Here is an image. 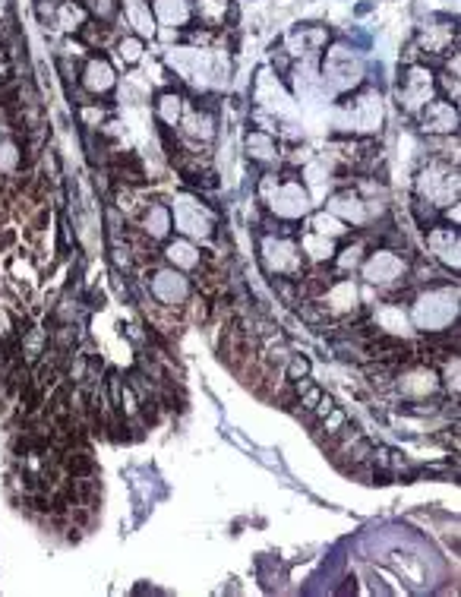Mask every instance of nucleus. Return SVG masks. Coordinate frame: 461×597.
Instances as JSON below:
<instances>
[{
    "instance_id": "obj_1",
    "label": "nucleus",
    "mask_w": 461,
    "mask_h": 597,
    "mask_svg": "<svg viewBox=\"0 0 461 597\" xmlns=\"http://www.w3.org/2000/svg\"><path fill=\"white\" fill-rule=\"evenodd\" d=\"M168 206H171L174 234L187 237V241L212 244L215 234L222 231V215H218V209H212L196 190H180V193H174V196L168 199Z\"/></svg>"
},
{
    "instance_id": "obj_2",
    "label": "nucleus",
    "mask_w": 461,
    "mask_h": 597,
    "mask_svg": "<svg viewBox=\"0 0 461 597\" xmlns=\"http://www.w3.org/2000/svg\"><path fill=\"white\" fill-rule=\"evenodd\" d=\"M411 323L420 332H443L458 323V285H427L417 288L411 301Z\"/></svg>"
},
{
    "instance_id": "obj_3",
    "label": "nucleus",
    "mask_w": 461,
    "mask_h": 597,
    "mask_svg": "<svg viewBox=\"0 0 461 597\" xmlns=\"http://www.w3.org/2000/svg\"><path fill=\"white\" fill-rule=\"evenodd\" d=\"M461 193V181H458V165L455 162H443V158H427L424 168L414 177V196L424 199V203L446 209L452 203H458Z\"/></svg>"
},
{
    "instance_id": "obj_4",
    "label": "nucleus",
    "mask_w": 461,
    "mask_h": 597,
    "mask_svg": "<svg viewBox=\"0 0 461 597\" xmlns=\"http://www.w3.org/2000/svg\"><path fill=\"white\" fill-rule=\"evenodd\" d=\"M408 266H411L408 253L392 250V247H370L357 272L367 285L392 294V291H402V285H408Z\"/></svg>"
},
{
    "instance_id": "obj_5",
    "label": "nucleus",
    "mask_w": 461,
    "mask_h": 597,
    "mask_svg": "<svg viewBox=\"0 0 461 597\" xmlns=\"http://www.w3.org/2000/svg\"><path fill=\"white\" fill-rule=\"evenodd\" d=\"M259 266L269 278H300L307 272V256L300 250L297 237L263 234L259 241Z\"/></svg>"
},
{
    "instance_id": "obj_6",
    "label": "nucleus",
    "mask_w": 461,
    "mask_h": 597,
    "mask_svg": "<svg viewBox=\"0 0 461 597\" xmlns=\"http://www.w3.org/2000/svg\"><path fill=\"white\" fill-rule=\"evenodd\" d=\"M266 212L272 218H278V222H304V218L313 212V196H310V187L307 184H300V177L294 168L282 171V177H278V187L275 193L269 196V203H266Z\"/></svg>"
},
{
    "instance_id": "obj_7",
    "label": "nucleus",
    "mask_w": 461,
    "mask_h": 597,
    "mask_svg": "<svg viewBox=\"0 0 461 597\" xmlns=\"http://www.w3.org/2000/svg\"><path fill=\"white\" fill-rule=\"evenodd\" d=\"M117 92V67L108 54L92 51L83 64H79V79L76 89H70V98H76V105L92 102V98H111Z\"/></svg>"
},
{
    "instance_id": "obj_8",
    "label": "nucleus",
    "mask_w": 461,
    "mask_h": 597,
    "mask_svg": "<svg viewBox=\"0 0 461 597\" xmlns=\"http://www.w3.org/2000/svg\"><path fill=\"white\" fill-rule=\"evenodd\" d=\"M146 285H149V297H152V301L162 304V307H171V310H180V307L190 301V294H193V278L187 272L165 266V263L149 266Z\"/></svg>"
},
{
    "instance_id": "obj_9",
    "label": "nucleus",
    "mask_w": 461,
    "mask_h": 597,
    "mask_svg": "<svg viewBox=\"0 0 461 597\" xmlns=\"http://www.w3.org/2000/svg\"><path fill=\"white\" fill-rule=\"evenodd\" d=\"M398 108L405 114H417L430 98H436V79H433V67L430 64H405L402 73H398Z\"/></svg>"
},
{
    "instance_id": "obj_10",
    "label": "nucleus",
    "mask_w": 461,
    "mask_h": 597,
    "mask_svg": "<svg viewBox=\"0 0 461 597\" xmlns=\"http://www.w3.org/2000/svg\"><path fill=\"white\" fill-rule=\"evenodd\" d=\"M180 139H187V143H196V146H212L218 139V114L206 105L193 102L187 98L184 105V114H180V124L174 130Z\"/></svg>"
},
{
    "instance_id": "obj_11",
    "label": "nucleus",
    "mask_w": 461,
    "mask_h": 597,
    "mask_svg": "<svg viewBox=\"0 0 461 597\" xmlns=\"http://www.w3.org/2000/svg\"><path fill=\"white\" fill-rule=\"evenodd\" d=\"M414 121L424 136H452V133H458V105L436 95L414 114Z\"/></svg>"
},
{
    "instance_id": "obj_12",
    "label": "nucleus",
    "mask_w": 461,
    "mask_h": 597,
    "mask_svg": "<svg viewBox=\"0 0 461 597\" xmlns=\"http://www.w3.org/2000/svg\"><path fill=\"white\" fill-rule=\"evenodd\" d=\"M326 212H332L335 218H342L348 228H360L364 231L370 225V209H367V196L354 190V187H342L335 190L326 199Z\"/></svg>"
},
{
    "instance_id": "obj_13",
    "label": "nucleus",
    "mask_w": 461,
    "mask_h": 597,
    "mask_svg": "<svg viewBox=\"0 0 461 597\" xmlns=\"http://www.w3.org/2000/svg\"><path fill=\"white\" fill-rule=\"evenodd\" d=\"M427 237V256L446 272H458V228H452L449 222H436L424 231Z\"/></svg>"
},
{
    "instance_id": "obj_14",
    "label": "nucleus",
    "mask_w": 461,
    "mask_h": 597,
    "mask_svg": "<svg viewBox=\"0 0 461 597\" xmlns=\"http://www.w3.org/2000/svg\"><path fill=\"white\" fill-rule=\"evenodd\" d=\"M411 42L424 54V64L430 61H443L446 54L458 48V29L452 23H439V26H420Z\"/></svg>"
},
{
    "instance_id": "obj_15",
    "label": "nucleus",
    "mask_w": 461,
    "mask_h": 597,
    "mask_svg": "<svg viewBox=\"0 0 461 597\" xmlns=\"http://www.w3.org/2000/svg\"><path fill=\"white\" fill-rule=\"evenodd\" d=\"M139 234L146 237V241L158 244L162 247L168 237L174 234V222H171V206L165 203V199H149V203L143 206V212L136 215V225H133Z\"/></svg>"
},
{
    "instance_id": "obj_16",
    "label": "nucleus",
    "mask_w": 461,
    "mask_h": 597,
    "mask_svg": "<svg viewBox=\"0 0 461 597\" xmlns=\"http://www.w3.org/2000/svg\"><path fill=\"white\" fill-rule=\"evenodd\" d=\"M158 256H162V263L171 266V269H180V272H196L203 266V244L196 241H187V237H168V241L158 247Z\"/></svg>"
},
{
    "instance_id": "obj_17",
    "label": "nucleus",
    "mask_w": 461,
    "mask_h": 597,
    "mask_svg": "<svg viewBox=\"0 0 461 597\" xmlns=\"http://www.w3.org/2000/svg\"><path fill=\"white\" fill-rule=\"evenodd\" d=\"M149 7L158 29L184 32L187 26H193V0H149Z\"/></svg>"
},
{
    "instance_id": "obj_18",
    "label": "nucleus",
    "mask_w": 461,
    "mask_h": 597,
    "mask_svg": "<svg viewBox=\"0 0 461 597\" xmlns=\"http://www.w3.org/2000/svg\"><path fill=\"white\" fill-rule=\"evenodd\" d=\"M234 0H193V23L212 32H225L234 23Z\"/></svg>"
},
{
    "instance_id": "obj_19",
    "label": "nucleus",
    "mask_w": 461,
    "mask_h": 597,
    "mask_svg": "<svg viewBox=\"0 0 461 597\" xmlns=\"http://www.w3.org/2000/svg\"><path fill=\"white\" fill-rule=\"evenodd\" d=\"M120 19H124V32H133L146 42H152L158 32L149 0H120Z\"/></svg>"
},
{
    "instance_id": "obj_20",
    "label": "nucleus",
    "mask_w": 461,
    "mask_h": 597,
    "mask_svg": "<svg viewBox=\"0 0 461 597\" xmlns=\"http://www.w3.org/2000/svg\"><path fill=\"white\" fill-rule=\"evenodd\" d=\"M184 105H187V95L180 92V89H174V86H168V89H162V92L155 95L152 117H155L158 124H162L165 133H174L177 124H180V114H184Z\"/></svg>"
},
{
    "instance_id": "obj_21",
    "label": "nucleus",
    "mask_w": 461,
    "mask_h": 597,
    "mask_svg": "<svg viewBox=\"0 0 461 597\" xmlns=\"http://www.w3.org/2000/svg\"><path fill=\"white\" fill-rule=\"evenodd\" d=\"M244 152H247V158L253 165H259V168H269V165H275L278 158H282V146H278V136H272V133H266V130H247V136H244Z\"/></svg>"
},
{
    "instance_id": "obj_22",
    "label": "nucleus",
    "mask_w": 461,
    "mask_h": 597,
    "mask_svg": "<svg viewBox=\"0 0 461 597\" xmlns=\"http://www.w3.org/2000/svg\"><path fill=\"white\" fill-rule=\"evenodd\" d=\"M89 10L83 0H57V13H54V26L64 32V35H79L83 26L89 23Z\"/></svg>"
},
{
    "instance_id": "obj_23",
    "label": "nucleus",
    "mask_w": 461,
    "mask_h": 597,
    "mask_svg": "<svg viewBox=\"0 0 461 597\" xmlns=\"http://www.w3.org/2000/svg\"><path fill=\"white\" fill-rule=\"evenodd\" d=\"M304 225H307V231H313V234H319V237H329V241H335V244H342L345 237L354 231V228H348L342 218H335L332 212H326V209H313L307 218H304Z\"/></svg>"
},
{
    "instance_id": "obj_24",
    "label": "nucleus",
    "mask_w": 461,
    "mask_h": 597,
    "mask_svg": "<svg viewBox=\"0 0 461 597\" xmlns=\"http://www.w3.org/2000/svg\"><path fill=\"white\" fill-rule=\"evenodd\" d=\"M111 51H114V61L120 67L133 70V67H139V64L146 61V38H139L133 32H120L117 42L111 45Z\"/></svg>"
},
{
    "instance_id": "obj_25",
    "label": "nucleus",
    "mask_w": 461,
    "mask_h": 597,
    "mask_svg": "<svg viewBox=\"0 0 461 597\" xmlns=\"http://www.w3.org/2000/svg\"><path fill=\"white\" fill-rule=\"evenodd\" d=\"M26 168V158H23V139L16 133H4L0 139V177H13Z\"/></svg>"
},
{
    "instance_id": "obj_26",
    "label": "nucleus",
    "mask_w": 461,
    "mask_h": 597,
    "mask_svg": "<svg viewBox=\"0 0 461 597\" xmlns=\"http://www.w3.org/2000/svg\"><path fill=\"white\" fill-rule=\"evenodd\" d=\"M297 316H300V323L310 326V329H323L329 323V310L323 301H313V297H307V301H300L297 304Z\"/></svg>"
},
{
    "instance_id": "obj_27",
    "label": "nucleus",
    "mask_w": 461,
    "mask_h": 597,
    "mask_svg": "<svg viewBox=\"0 0 461 597\" xmlns=\"http://www.w3.org/2000/svg\"><path fill=\"white\" fill-rule=\"evenodd\" d=\"M433 79H436V95L439 98H446V102L458 105V98H461V86H458V73L452 70H433Z\"/></svg>"
},
{
    "instance_id": "obj_28",
    "label": "nucleus",
    "mask_w": 461,
    "mask_h": 597,
    "mask_svg": "<svg viewBox=\"0 0 461 597\" xmlns=\"http://www.w3.org/2000/svg\"><path fill=\"white\" fill-rule=\"evenodd\" d=\"M86 10L98 23H120V0H86Z\"/></svg>"
},
{
    "instance_id": "obj_29",
    "label": "nucleus",
    "mask_w": 461,
    "mask_h": 597,
    "mask_svg": "<svg viewBox=\"0 0 461 597\" xmlns=\"http://www.w3.org/2000/svg\"><path fill=\"white\" fill-rule=\"evenodd\" d=\"M310 357L307 354H288V361H285V383H304L310 380Z\"/></svg>"
},
{
    "instance_id": "obj_30",
    "label": "nucleus",
    "mask_w": 461,
    "mask_h": 597,
    "mask_svg": "<svg viewBox=\"0 0 461 597\" xmlns=\"http://www.w3.org/2000/svg\"><path fill=\"white\" fill-rule=\"evenodd\" d=\"M348 424H351V417H348V411H345V408H338V405H335V408H332V411H329V414L323 417V421H319V430H323V433H326V440L332 443V440H335V436H338V433H342V430H345Z\"/></svg>"
},
{
    "instance_id": "obj_31",
    "label": "nucleus",
    "mask_w": 461,
    "mask_h": 597,
    "mask_svg": "<svg viewBox=\"0 0 461 597\" xmlns=\"http://www.w3.org/2000/svg\"><path fill=\"white\" fill-rule=\"evenodd\" d=\"M54 13H57V0H35V19H38V26L51 29V26H54Z\"/></svg>"
},
{
    "instance_id": "obj_32",
    "label": "nucleus",
    "mask_w": 461,
    "mask_h": 597,
    "mask_svg": "<svg viewBox=\"0 0 461 597\" xmlns=\"http://www.w3.org/2000/svg\"><path fill=\"white\" fill-rule=\"evenodd\" d=\"M335 408V398L329 395V392H323V395H319V402H316V408L310 411V417H313V424H319V421H323V417L329 414Z\"/></svg>"
},
{
    "instance_id": "obj_33",
    "label": "nucleus",
    "mask_w": 461,
    "mask_h": 597,
    "mask_svg": "<svg viewBox=\"0 0 461 597\" xmlns=\"http://www.w3.org/2000/svg\"><path fill=\"white\" fill-rule=\"evenodd\" d=\"M4 7H7V0H0V13H4Z\"/></svg>"
},
{
    "instance_id": "obj_34",
    "label": "nucleus",
    "mask_w": 461,
    "mask_h": 597,
    "mask_svg": "<svg viewBox=\"0 0 461 597\" xmlns=\"http://www.w3.org/2000/svg\"><path fill=\"white\" fill-rule=\"evenodd\" d=\"M0 139H4V124H0Z\"/></svg>"
},
{
    "instance_id": "obj_35",
    "label": "nucleus",
    "mask_w": 461,
    "mask_h": 597,
    "mask_svg": "<svg viewBox=\"0 0 461 597\" xmlns=\"http://www.w3.org/2000/svg\"><path fill=\"white\" fill-rule=\"evenodd\" d=\"M83 4H86V0H83Z\"/></svg>"
}]
</instances>
